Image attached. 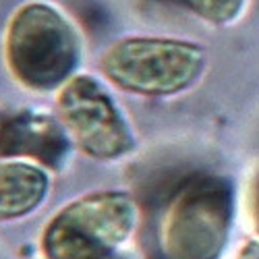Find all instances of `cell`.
Returning a JSON list of instances; mask_svg holds the SVG:
<instances>
[{
    "mask_svg": "<svg viewBox=\"0 0 259 259\" xmlns=\"http://www.w3.org/2000/svg\"><path fill=\"white\" fill-rule=\"evenodd\" d=\"M5 58L11 75L33 92L60 90L81 60L77 29L48 3L21 5L7 25Z\"/></svg>",
    "mask_w": 259,
    "mask_h": 259,
    "instance_id": "cell-1",
    "label": "cell"
},
{
    "mask_svg": "<svg viewBox=\"0 0 259 259\" xmlns=\"http://www.w3.org/2000/svg\"><path fill=\"white\" fill-rule=\"evenodd\" d=\"M203 64L199 46L160 37L120 39L100 58V69L112 85L147 98L172 96L191 88L199 79Z\"/></svg>",
    "mask_w": 259,
    "mask_h": 259,
    "instance_id": "cell-2",
    "label": "cell"
},
{
    "mask_svg": "<svg viewBox=\"0 0 259 259\" xmlns=\"http://www.w3.org/2000/svg\"><path fill=\"white\" fill-rule=\"evenodd\" d=\"M228 224L230 187L213 177H187L168 197L162 224L166 259H218Z\"/></svg>",
    "mask_w": 259,
    "mask_h": 259,
    "instance_id": "cell-3",
    "label": "cell"
},
{
    "mask_svg": "<svg viewBox=\"0 0 259 259\" xmlns=\"http://www.w3.org/2000/svg\"><path fill=\"white\" fill-rule=\"evenodd\" d=\"M135 218V201L126 193H92L50 222L44 249L50 259H106L133 232Z\"/></svg>",
    "mask_w": 259,
    "mask_h": 259,
    "instance_id": "cell-4",
    "label": "cell"
},
{
    "mask_svg": "<svg viewBox=\"0 0 259 259\" xmlns=\"http://www.w3.org/2000/svg\"><path fill=\"white\" fill-rule=\"evenodd\" d=\"M60 122L83 154L110 162L133 152V128L114 98L92 75H75L56 98Z\"/></svg>",
    "mask_w": 259,
    "mask_h": 259,
    "instance_id": "cell-5",
    "label": "cell"
},
{
    "mask_svg": "<svg viewBox=\"0 0 259 259\" xmlns=\"http://www.w3.org/2000/svg\"><path fill=\"white\" fill-rule=\"evenodd\" d=\"M71 152V137L64 124L41 112H19L9 116L0 154L29 158L41 168H60Z\"/></svg>",
    "mask_w": 259,
    "mask_h": 259,
    "instance_id": "cell-6",
    "label": "cell"
},
{
    "mask_svg": "<svg viewBox=\"0 0 259 259\" xmlns=\"http://www.w3.org/2000/svg\"><path fill=\"white\" fill-rule=\"evenodd\" d=\"M46 170L25 160H0V220L31 213L48 193Z\"/></svg>",
    "mask_w": 259,
    "mask_h": 259,
    "instance_id": "cell-7",
    "label": "cell"
},
{
    "mask_svg": "<svg viewBox=\"0 0 259 259\" xmlns=\"http://www.w3.org/2000/svg\"><path fill=\"white\" fill-rule=\"evenodd\" d=\"M181 3L211 23H226L239 15L243 7V0H181Z\"/></svg>",
    "mask_w": 259,
    "mask_h": 259,
    "instance_id": "cell-8",
    "label": "cell"
},
{
    "mask_svg": "<svg viewBox=\"0 0 259 259\" xmlns=\"http://www.w3.org/2000/svg\"><path fill=\"white\" fill-rule=\"evenodd\" d=\"M251 215H253V222H255V228L259 232V172L253 181V187H251Z\"/></svg>",
    "mask_w": 259,
    "mask_h": 259,
    "instance_id": "cell-9",
    "label": "cell"
},
{
    "mask_svg": "<svg viewBox=\"0 0 259 259\" xmlns=\"http://www.w3.org/2000/svg\"><path fill=\"white\" fill-rule=\"evenodd\" d=\"M239 259H259V245L249 243V245L241 251V257H239Z\"/></svg>",
    "mask_w": 259,
    "mask_h": 259,
    "instance_id": "cell-10",
    "label": "cell"
},
{
    "mask_svg": "<svg viewBox=\"0 0 259 259\" xmlns=\"http://www.w3.org/2000/svg\"><path fill=\"white\" fill-rule=\"evenodd\" d=\"M7 120H9V116H7V114H3V112H0V141H3V133H5Z\"/></svg>",
    "mask_w": 259,
    "mask_h": 259,
    "instance_id": "cell-11",
    "label": "cell"
},
{
    "mask_svg": "<svg viewBox=\"0 0 259 259\" xmlns=\"http://www.w3.org/2000/svg\"><path fill=\"white\" fill-rule=\"evenodd\" d=\"M162 3H177V0H162Z\"/></svg>",
    "mask_w": 259,
    "mask_h": 259,
    "instance_id": "cell-12",
    "label": "cell"
},
{
    "mask_svg": "<svg viewBox=\"0 0 259 259\" xmlns=\"http://www.w3.org/2000/svg\"><path fill=\"white\" fill-rule=\"evenodd\" d=\"M106 259H114V257H112V255H110V257H106Z\"/></svg>",
    "mask_w": 259,
    "mask_h": 259,
    "instance_id": "cell-13",
    "label": "cell"
}]
</instances>
